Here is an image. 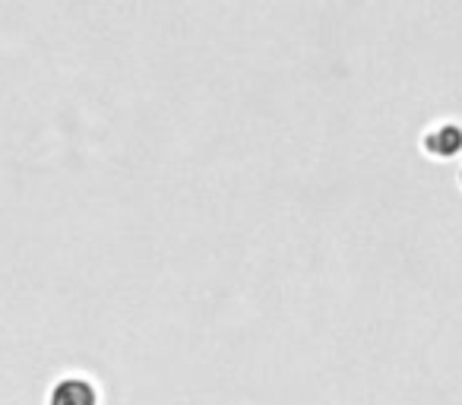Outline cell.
<instances>
[{
	"mask_svg": "<svg viewBox=\"0 0 462 405\" xmlns=\"http://www.w3.org/2000/svg\"><path fill=\"white\" fill-rule=\"evenodd\" d=\"M96 402L98 399H96L92 383H86V380H79V377H67L51 390V402L48 405H96Z\"/></svg>",
	"mask_w": 462,
	"mask_h": 405,
	"instance_id": "6da1fadb",
	"label": "cell"
}]
</instances>
